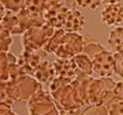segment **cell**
Segmentation results:
<instances>
[{
  "mask_svg": "<svg viewBox=\"0 0 123 115\" xmlns=\"http://www.w3.org/2000/svg\"><path fill=\"white\" fill-rule=\"evenodd\" d=\"M41 89V83L28 74L12 82H2L1 102L12 106L16 101H28Z\"/></svg>",
  "mask_w": 123,
  "mask_h": 115,
  "instance_id": "obj_1",
  "label": "cell"
},
{
  "mask_svg": "<svg viewBox=\"0 0 123 115\" xmlns=\"http://www.w3.org/2000/svg\"><path fill=\"white\" fill-rule=\"evenodd\" d=\"M84 54L90 57L93 63V72L101 77H111L115 73V57L92 37L84 36Z\"/></svg>",
  "mask_w": 123,
  "mask_h": 115,
  "instance_id": "obj_2",
  "label": "cell"
},
{
  "mask_svg": "<svg viewBox=\"0 0 123 115\" xmlns=\"http://www.w3.org/2000/svg\"><path fill=\"white\" fill-rule=\"evenodd\" d=\"M54 27L45 22L41 25H36L27 29L23 34L22 45L24 50H40L44 49L45 45L55 33Z\"/></svg>",
  "mask_w": 123,
  "mask_h": 115,
  "instance_id": "obj_3",
  "label": "cell"
},
{
  "mask_svg": "<svg viewBox=\"0 0 123 115\" xmlns=\"http://www.w3.org/2000/svg\"><path fill=\"white\" fill-rule=\"evenodd\" d=\"M115 87L116 83L111 77H101L98 80H93L89 90L88 104L105 106L114 98Z\"/></svg>",
  "mask_w": 123,
  "mask_h": 115,
  "instance_id": "obj_4",
  "label": "cell"
},
{
  "mask_svg": "<svg viewBox=\"0 0 123 115\" xmlns=\"http://www.w3.org/2000/svg\"><path fill=\"white\" fill-rule=\"evenodd\" d=\"M84 48V36H80L77 33H68L65 30L53 54L60 59H72L81 54Z\"/></svg>",
  "mask_w": 123,
  "mask_h": 115,
  "instance_id": "obj_5",
  "label": "cell"
},
{
  "mask_svg": "<svg viewBox=\"0 0 123 115\" xmlns=\"http://www.w3.org/2000/svg\"><path fill=\"white\" fill-rule=\"evenodd\" d=\"M27 109L29 115H60L53 97L42 89L27 101Z\"/></svg>",
  "mask_w": 123,
  "mask_h": 115,
  "instance_id": "obj_6",
  "label": "cell"
},
{
  "mask_svg": "<svg viewBox=\"0 0 123 115\" xmlns=\"http://www.w3.org/2000/svg\"><path fill=\"white\" fill-rule=\"evenodd\" d=\"M48 52L45 49L40 50H23L21 55L18 58V65L20 66L21 70L24 74L32 75L33 71L37 69V67L45 61L46 55Z\"/></svg>",
  "mask_w": 123,
  "mask_h": 115,
  "instance_id": "obj_7",
  "label": "cell"
},
{
  "mask_svg": "<svg viewBox=\"0 0 123 115\" xmlns=\"http://www.w3.org/2000/svg\"><path fill=\"white\" fill-rule=\"evenodd\" d=\"M22 75L26 74L18 65V59L10 52L1 51V83L12 82Z\"/></svg>",
  "mask_w": 123,
  "mask_h": 115,
  "instance_id": "obj_8",
  "label": "cell"
},
{
  "mask_svg": "<svg viewBox=\"0 0 123 115\" xmlns=\"http://www.w3.org/2000/svg\"><path fill=\"white\" fill-rule=\"evenodd\" d=\"M85 25V18L78 11L70 7L67 13L65 20H64L62 29L66 30L68 33H76L82 29Z\"/></svg>",
  "mask_w": 123,
  "mask_h": 115,
  "instance_id": "obj_9",
  "label": "cell"
},
{
  "mask_svg": "<svg viewBox=\"0 0 123 115\" xmlns=\"http://www.w3.org/2000/svg\"><path fill=\"white\" fill-rule=\"evenodd\" d=\"M102 21L106 25H116L123 20V7L119 3L106 4L101 12Z\"/></svg>",
  "mask_w": 123,
  "mask_h": 115,
  "instance_id": "obj_10",
  "label": "cell"
},
{
  "mask_svg": "<svg viewBox=\"0 0 123 115\" xmlns=\"http://www.w3.org/2000/svg\"><path fill=\"white\" fill-rule=\"evenodd\" d=\"M52 64H53V68L56 76L65 77V79H70V80H74L77 76L74 64H73L71 59L58 58Z\"/></svg>",
  "mask_w": 123,
  "mask_h": 115,
  "instance_id": "obj_11",
  "label": "cell"
},
{
  "mask_svg": "<svg viewBox=\"0 0 123 115\" xmlns=\"http://www.w3.org/2000/svg\"><path fill=\"white\" fill-rule=\"evenodd\" d=\"M32 76L40 83L50 84L54 80L55 71L53 68V64L49 63L48 61H43L41 64L37 67V69L33 71Z\"/></svg>",
  "mask_w": 123,
  "mask_h": 115,
  "instance_id": "obj_12",
  "label": "cell"
},
{
  "mask_svg": "<svg viewBox=\"0 0 123 115\" xmlns=\"http://www.w3.org/2000/svg\"><path fill=\"white\" fill-rule=\"evenodd\" d=\"M73 64H74L76 74H87V75H91L93 72V63L89 55H87L84 52L75 55L74 58L71 59Z\"/></svg>",
  "mask_w": 123,
  "mask_h": 115,
  "instance_id": "obj_13",
  "label": "cell"
},
{
  "mask_svg": "<svg viewBox=\"0 0 123 115\" xmlns=\"http://www.w3.org/2000/svg\"><path fill=\"white\" fill-rule=\"evenodd\" d=\"M107 43L115 52L123 51V26H117L110 33Z\"/></svg>",
  "mask_w": 123,
  "mask_h": 115,
  "instance_id": "obj_14",
  "label": "cell"
},
{
  "mask_svg": "<svg viewBox=\"0 0 123 115\" xmlns=\"http://www.w3.org/2000/svg\"><path fill=\"white\" fill-rule=\"evenodd\" d=\"M63 2L69 7L77 5V7L88 8V10H96L102 2V0H63Z\"/></svg>",
  "mask_w": 123,
  "mask_h": 115,
  "instance_id": "obj_15",
  "label": "cell"
},
{
  "mask_svg": "<svg viewBox=\"0 0 123 115\" xmlns=\"http://www.w3.org/2000/svg\"><path fill=\"white\" fill-rule=\"evenodd\" d=\"M80 115H109L107 109L105 106H96V105H89L82 109Z\"/></svg>",
  "mask_w": 123,
  "mask_h": 115,
  "instance_id": "obj_16",
  "label": "cell"
},
{
  "mask_svg": "<svg viewBox=\"0 0 123 115\" xmlns=\"http://www.w3.org/2000/svg\"><path fill=\"white\" fill-rule=\"evenodd\" d=\"M25 1L26 0H1V3L6 10L18 13L25 7Z\"/></svg>",
  "mask_w": 123,
  "mask_h": 115,
  "instance_id": "obj_17",
  "label": "cell"
},
{
  "mask_svg": "<svg viewBox=\"0 0 123 115\" xmlns=\"http://www.w3.org/2000/svg\"><path fill=\"white\" fill-rule=\"evenodd\" d=\"M105 107L109 112V115H123V101L112 99L107 102Z\"/></svg>",
  "mask_w": 123,
  "mask_h": 115,
  "instance_id": "obj_18",
  "label": "cell"
},
{
  "mask_svg": "<svg viewBox=\"0 0 123 115\" xmlns=\"http://www.w3.org/2000/svg\"><path fill=\"white\" fill-rule=\"evenodd\" d=\"M13 40H12V34L6 28L1 27V51L8 52Z\"/></svg>",
  "mask_w": 123,
  "mask_h": 115,
  "instance_id": "obj_19",
  "label": "cell"
},
{
  "mask_svg": "<svg viewBox=\"0 0 123 115\" xmlns=\"http://www.w3.org/2000/svg\"><path fill=\"white\" fill-rule=\"evenodd\" d=\"M115 73L123 77V51L115 52Z\"/></svg>",
  "mask_w": 123,
  "mask_h": 115,
  "instance_id": "obj_20",
  "label": "cell"
},
{
  "mask_svg": "<svg viewBox=\"0 0 123 115\" xmlns=\"http://www.w3.org/2000/svg\"><path fill=\"white\" fill-rule=\"evenodd\" d=\"M117 101H123V81L116 83V87L114 89V98Z\"/></svg>",
  "mask_w": 123,
  "mask_h": 115,
  "instance_id": "obj_21",
  "label": "cell"
},
{
  "mask_svg": "<svg viewBox=\"0 0 123 115\" xmlns=\"http://www.w3.org/2000/svg\"><path fill=\"white\" fill-rule=\"evenodd\" d=\"M81 108L77 109H69V110H61L60 115H80Z\"/></svg>",
  "mask_w": 123,
  "mask_h": 115,
  "instance_id": "obj_22",
  "label": "cell"
},
{
  "mask_svg": "<svg viewBox=\"0 0 123 115\" xmlns=\"http://www.w3.org/2000/svg\"><path fill=\"white\" fill-rule=\"evenodd\" d=\"M120 0H102L105 4H114V3H119Z\"/></svg>",
  "mask_w": 123,
  "mask_h": 115,
  "instance_id": "obj_23",
  "label": "cell"
}]
</instances>
